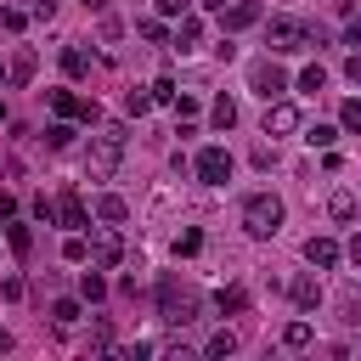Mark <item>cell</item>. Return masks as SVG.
I'll return each instance as SVG.
<instances>
[{"instance_id": "7bdbcfd3", "label": "cell", "mask_w": 361, "mask_h": 361, "mask_svg": "<svg viewBox=\"0 0 361 361\" xmlns=\"http://www.w3.org/2000/svg\"><path fill=\"white\" fill-rule=\"evenodd\" d=\"M0 118H6V107H0Z\"/></svg>"}, {"instance_id": "9c48e42d", "label": "cell", "mask_w": 361, "mask_h": 361, "mask_svg": "<svg viewBox=\"0 0 361 361\" xmlns=\"http://www.w3.org/2000/svg\"><path fill=\"white\" fill-rule=\"evenodd\" d=\"M220 23H226V34L254 28V23H259V0H237V6H226V11H220Z\"/></svg>"}, {"instance_id": "7a4b0ae2", "label": "cell", "mask_w": 361, "mask_h": 361, "mask_svg": "<svg viewBox=\"0 0 361 361\" xmlns=\"http://www.w3.org/2000/svg\"><path fill=\"white\" fill-rule=\"evenodd\" d=\"M243 231H248V237H276V231H282V197L254 192V197L243 203Z\"/></svg>"}, {"instance_id": "4316f807", "label": "cell", "mask_w": 361, "mask_h": 361, "mask_svg": "<svg viewBox=\"0 0 361 361\" xmlns=\"http://www.w3.org/2000/svg\"><path fill=\"white\" fill-rule=\"evenodd\" d=\"M62 259H73V265H85V259H90V243H85V237L73 231V237L62 243Z\"/></svg>"}, {"instance_id": "ffe728a7", "label": "cell", "mask_w": 361, "mask_h": 361, "mask_svg": "<svg viewBox=\"0 0 361 361\" xmlns=\"http://www.w3.org/2000/svg\"><path fill=\"white\" fill-rule=\"evenodd\" d=\"M310 338H316V333H310V322H288V327H282V344H288V350H305Z\"/></svg>"}, {"instance_id": "484cf974", "label": "cell", "mask_w": 361, "mask_h": 361, "mask_svg": "<svg viewBox=\"0 0 361 361\" xmlns=\"http://www.w3.org/2000/svg\"><path fill=\"white\" fill-rule=\"evenodd\" d=\"M197 248H203V231H197V226H186V231L175 237V254L186 259V254H197Z\"/></svg>"}, {"instance_id": "ac0fdd59", "label": "cell", "mask_w": 361, "mask_h": 361, "mask_svg": "<svg viewBox=\"0 0 361 361\" xmlns=\"http://www.w3.org/2000/svg\"><path fill=\"white\" fill-rule=\"evenodd\" d=\"M209 118H214V130H231V124H237V102H231V96H214Z\"/></svg>"}, {"instance_id": "d6a6232c", "label": "cell", "mask_w": 361, "mask_h": 361, "mask_svg": "<svg viewBox=\"0 0 361 361\" xmlns=\"http://www.w3.org/2000/svg\"><path fill=\"white\" fill-rule=\"evenodd\" d=\"M322 85H327V73H322V68H305V73H299V90H310V96H316Z\"/></svg>"}, {"instance_id": "f1b7e54d", "label": "cell", "mask_w": 361, "mask_h": 361, "mask_svg": "<svg viewBox=\"0 0 361 361\" xmlns=\"http://www.w3.org/2000/svg\"><path fill=\"white\" fill-rule=\"evenodd\" d=\"M333 135H338L333 124H310V130H305V141H310V147H322V152L333 147Z\"/></svg>"}, {"instance_id": "8992f818", "label": "cell", "mask_w": 361, "mask_h": 361, "mask_svg": "<svg viewBox=\"0 0 361 361\" xmlns=\"http://www.w3.org/2000/svg\"><path fill=\"white\" fill-rule=\"evenodd\" d=\"M51 107H56L62 118H79V124H102V107H96V102H85V96H73V90H51Z\"/></svg>"}, {"instance_id": "d590c367", "label": "cell", "mask_w": 361, "mask_h": 361, "mask_svg": "<svg viewBox=\"0 0 361 361\" xmlns=\"http://www.w3.org/2000/svg\"><path fill=\"white\" fill-rule=\"evenodd\" d=\"M0 299H23V276H6L0 282Z\"/></svg>"}, {"instance_id": "cb8c5ba5", "label": "cell", "mask_w": 361, "mask_h": 361, "mask_svg": "<svg viewBox=\"0 0 361 361\" xmlns=\"http://www.w3.org/2000/svg\"><path fill=\"white\" fill-rule=\"evenodd\" d=\"M135 34H141V39H152V45H164V39H169V28H164L158 17H141V23H135Z\"/></svg>"}, {"instance_id": "83f0119b", "label": "cell", "mask_w": 361, "mask_h": 361, "mask_svg": "<svg viewBox=\"0 0 361 361\" xmlns=\"http://www.w3.org/2000/svg\"><path fill=\"white\" fill-rule=\"evenodd\" d=\"M147 107H152V90H130V96H124V113H130V118H141Z\"/></svg>"}, {"instance_id": "9a60e30c", "label": "cell", "mask_w": 361, "mask_h": 361, "mask_svg": "<svg viewBox=\"0 0 361 361\" xmlns=\"http://www.w3.org/2000/svg\"><path fill=\"white\" fill-rule=\"evenodd\" d=\"M214 305H220V316H243V310H248V288H237V282H231V288H220V293H214Z\"/></svg>"}, {"instance_id": "2e32d148", "label": "cell", "mask_w": 361, "mask_h": 361, "mask_svg": "<svg viewBox=\"0 0 361 361\" xmlns=\"http://www.w3.org/2000/svg\"><path fill=\"white\" fill-rule=\"evenodd\" d=\"M51 322H56V333H73L79 327V299H56L51 305Z\"/></svg>"}, {"instance_id": "f35d334b", "label": "cell", "mask_w": 361, "mask_h": 361, "mask_svg": "<svg viewBox=\"0 0 361 361\" xmlns=\"http://www.w3.org/2000/svg\"><path fill=\"white\" fill-rule=\"evenodd\" d=\"M344 79H355V85H361V51H350V62H344Z\"/></svg>"}, {"instance_id": "52a82bcc", "label": "cell", "mask_w": 361, "mask_h": 361, "mask_svg": "<svg viewBox=\"0 0 361 361\" xmlns=\"http://www.w3.org/2000/svg\"><path fill=\"white\" fill-rule=\"evenodd\" d=\"M299 130V107L293 102H265V135H293Z\"/></svg>"}, {"instance_id": "8fae6325", "label": "cell", "mask_w": 361, "mask_h": 361, "mask_svg": "<svg viewBox=\"0 0 361 361\" xmlns=\"http://www.w3.org/2000/svg\"><path fill=\"white\" fill-rule=\"evenodd\" d=\"M90 259H96V265H118V259H124V243H118V231H102V237H90Z\"/></svg>"}, {"instance_id": "f546056e", "label": "cell", "mask_w": 361, "mask_h": 361, "mask_svg": "<svg viewBox=\"0 0 361 361\" xmlns=\"http://www.w3.org/2000/svg\"><path fill=\"white\" fill-rule=\"evenodd\" d=\"M147 90H152V102H169V107H175V96H180V90H175V79H152Z\"/></svg>"}, {"instance_id": "277c9868", "label": "cell", "mask_w": 361, "mask_h": 361, "mask_svg": "<svg viewBox=\"0 0 361 361\" xmlns=\"http://www.w3.org/2000/svg\"><path fill=\"white\" fill-rule=\"evenodd\" d=\"M248 90H254V96H265V102H276V96L288 90V73H282L271 56H259V62L248 68Z\"/></svg>"}, {"instance_id": "7402d4cb", "label": "cell", "mask_w": 361, "mask_h": 361, "mask_svg": "<svg viewBox=\"0 0 361 361\" xmlns=\"http://www.w3.org/2000/svg\"><path fill=\"white\" fill-rule=\"evenodd\" d=\"M79 293H85L90 305H96V299H107V276H96V271H85V276H79Z\"/></svg>"}, {"instance_id": "4fadbf2b", "label": "cell", "mask_w": 361, "mask_h": 361, "mask_svg": "<svg viewBox=\"0 0 361 361\" xmlns=\"http://www.w3.org/2000/svg\"><path fill=\"white\" fill-rule=\"evenodd\" d=\"M96 220H107V226H124V220H130V203H124L118 192H102V197H96Z\"/></svg>"}, {"instance_id": "7c38bea8", "label": "cell", "mask_w": 361, "mask_h": 361, "mask_svg": "<svg viewBox=\"0 0 361 361\" xmlns=\"http://www.w3.org/2000/svg\"><path fill=\"white\" fill-rule=\"evenodd\" d=\"M305 259H310L316 271H333V265H338V243H333V237H310V243H305Z\"/></svg>"}, {"instance_id": "44dd1931", "label": "cell", "mask_w": 361, "mask_h": 361, "mask_svg": "<svg viewBox=\"0 0 361 361\" xmlns=\"http://www.w3.org/2000/svg\"><path fill=\"white\" fill-rule=\"evenodd\" d=\"M327 214H333V220H355V197H350V192H333V197H327Z\"/></svg>"}, {"instance_id": "60d3db41", "label": "cell", "mask_w": 361, "mask_h": 361, "mask_svg": "<svg viewBox=\"0 0 361 361\" xmlns=\"http://www.w3.org/2000/svg\"><path fill=\"white\" fill-rule=\"evenodd\" d=\"M344 254H350V259H355V265H361V231H355V237H350V248H344Z\"/></svg>"}, {"instance_id": "1f68e13d", "label": "cell", "mask_w": 361, "mask_h": 361, "mask_svg": "<svg viewBox=\"0 0 361 361\" xmlns=\"http://www.w3.org/2000/svg\"><path fill=\"white\" fill-rule=\"evenodd\" d=\"M338 124H344V130H361V102H355V96L338 107Z\"/></svg>"}, {"instance_id": "30bf717a", "label": "cell", "mask_w": 361, "mask_h": 361, "mask_svg": "<svg viewBox=\"0 0 361 361\" xmlns=\"http://www.w3.org/2000/svg\"><path fill=\"white\" fill-rule=\"evenodd\" d=\"M288 299H293L299 310H316V305H322V282L305 271V276H293V282H288Z\"/></svg>"}, {"instance_id": "8d00e7d4", "label": "cell", "mask_w": 361, "mask_h": 361, "mask_svg": "<svg viewBox=\"0 0 361 361\" xmlns=\"http://www.w3.org/2000/svg\"><path fill=\"white\" fill-rule=\"evenodd\" d=\"M158 17H186V0H158Z\"/></svg>"}, {"instance_id": "5bb4252c", "label": "cell", "mask_w": 361, "mask_h": 361, "mask_svg": "<svg viewBox=\"0 0 361 361\" xmlns=\"http://www.w3.org/2000/svg\"><path fill=\"white\" fill-rule=\"evenodd\" d=\"M197 45H203V23L186 11V17H180V28H175V51L186 56V51H197Z\"/></svg>"}, {"instance_id": "e0dca14e", "label": "cell", "mask_w": 361, "mask_h": 361, "mask_svg": "<svg viewBox=\"0 0 361 361\" xmlns=\"http://www.w3.org/2000/svg\"><path fill=\"white\" fill-rule=\"evenodd\" d=\"M62 73H68V79H85V73H90V56H85L79 45H68V51H62Z\"/></svg>"}, {"instance_id": "e575fe53", "label": "cell", "mask_w": 361, "mask_h": 361, "mask_svg": "<svg viewBox=\"0 0 361 361\" xmlns=\"http://www.w3.org/2000/svg\"><path fill=\"white\" fill-rule=\"evenodd\" d=\"M45 141H51V147H68V141H73V130H68V124H51V130H45Z\"/></svg>"}, {"instance_id": "603a6c76", "label": "cell", "mask_w": 361, "mask_h": 361, "mask_svg": "<svg viewBox=\"0 0 361 361\" xmlns=\"http://www.w3.org/2000/svg\"><path fill=\"white\" fill-rule=\"evenodd\" d=\"M231 350H237V333H226V327H220V333L203 344V355H214V361H220V355H231Z\"/></svg>"}, {"instance_id": "5b68a950", "label": "cell", "mask_w": 361, "mask_h": 361, "mask_svg": "<svg viewBox=\"0 0 361 361\" xmlns=\"http://www.w3.org/2000/svg\"><path fill=\"white\" fill-rule=\"evenodd\" d=\"M192 164H197V180H203V186H226V180H231V152H226V147H203Z\"/></svg>"}, {"instance_id": "d6986e66", "label": "cell", "mask_w": 361, "mask_h": 361, "mask_svg": "<svg viewBox=\"0 0 361 361\" xmlns=\"http://www.w3.org/2000/svg\"><path fill=\"white\" fill-rule=\"evenodd\" d=\"M28 79H34V51L23 45V51L11 56V85H28Z\"/></svg>"}, {"instance_id": "b9f144b4", "label": "cell", "mask_w": 361, "mask_h": 361, "mask_svg": "<svg viewBox=\"0 0 361 361\" xmlns=\"http://www.w3.org/2000/svg\"><path fill=\"white\" fill-rule=\"evenodd\" d=\"M85 6H90V11H102V6H107V0H85Z\"/></svg>"}, {"instance_id": "ab89813d", "label": "cell", "mask_w": 361, "mask_h": 361, "mask_svg": "<svg viewBox=\"0 0 361 361\" xmlns=\"http://www.w3.org/2000/svg\"><path fill=\"white\" fill-rule=\"evenodd\" d=\"M0 214H17V197L11 192H0Z\"/></svg>"}, {"instance_id": "4dcf8cb0", "label": "cell", "mask_w": 361, "mask_h": 361, "mask_svg": "<svg viewBox=\"0 0 361 361\" xmlns=\"http://www.w3.org/2000/svg\"><path fill=\"white\" fill-rule=\"evenodd\" d=\"M23 23H28V17H23L17 6H0V28H6V34H23Z\"/></svg>"}, {"instance_id": "836d02e7", "label": "cell", "mask_w": 361, "mask_h": 361, "mask_svg": "<svg viewBox=\"0 0 361 361\" xmlns=\"http://www.w3.org/2000/svg\"><path fill=\"white\" fill-rule=\"evenodd\" d=\"M107 344H113V327L96 322V327H90V350H107Z\"/></svg>"}, {"instance_id": "3957f363", "label": "cell", "mask_w": 361, "mask_h": 361, "mask_svg": "<svg viewBox=\"0 0 361 361\" xmlns=\"http://www.w3.org/2000/svg\"><path fill=\"white\" fill-rule=\"evenodd\" d=\"M158 316H164V322H175V327L197 322V293H192V288H180L175 276H164V282H158Z\"/></svg>"}, {"instance_id": "6da1fadb", "label": "cell", "mask_w": 361, "mask_h": 361, "mask_svg": "<svg viewBox=\"0 0 361 361\" xmlns=\"http://www.w3.org/2000/svg\"><path fill=\"white\" fill-rule=\"evenodd\" d=\"M118 158H124V130H118V124H107L102 135H90V152H85V175H90V180H107V175L118 169Z\"/></svg>"}, {"instance_id": "74e56055", "label": "cell", "mask_w": 361, "mask_h": 361, "mask_svg": "<svg viewBox=\"0 0 361 361\" xmlns=\"http://www.w3.org/2000/svg\"><path fill=\"white\" fill-rule=\"evenodd\" d=\"M344 45H355V51H361V17H350V28H344Z\"/></svg>"}, {"instance_id": "d4e9b609", "label": "cell", "mask_w": 361, "mask_h": 361, "mask_svg": "<svg viewBox=\"0 0 361 361\" xmlns=\"http://www.w3.org/2000/svg\"><path fill=\"white\" fill-rule=\"evenodd\" d=\"M6 243H11V254H28L34 248V231L28 226H6Z\"/></svg>"}, {"instance_id": "ba28073f", "label": "cell", "mask_w": 361, "mask_h": 361, "mask_svg": "<svg viewBox=\"0 0 361 361\" xmlns=\"http://www.w3.org/2000/svg\"><path fill=\"white\" fill-rule=\"evenodd\" d=\"M56 226H68V231H85V226H90V214H85L79 192H62V197H56Z\"/></svg>"}]
</instances>
